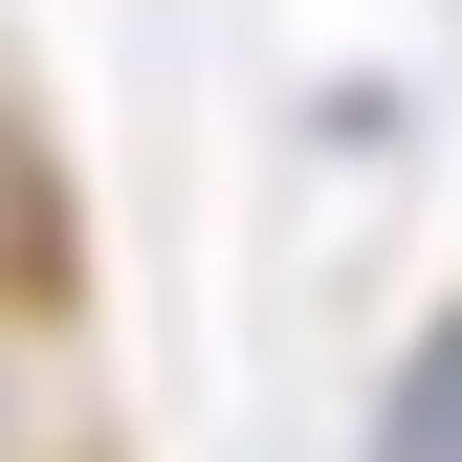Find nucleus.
<instances>
[{"label": "nucleus", "instance_id": "f257e3e1", "mask_svg": "<svg viewBox=\"0 0 462 462\" xmlns=\"http://www.w3.org/2000/svg\"><path fill=\"white\" fill-rule=\"evenodd\" d=\"M374 462H462V286H440V330H419L396 396H374Z\"/></svg>", "mask_w": 462, "mask_h": 462}, {"label": "nucleus", "instance_id": "f03ea898", "mask_svg": "<svg viewBox=\"0 0 462 462\" xmlns=\"http://www.w3.org/2000/svg\"><path fill=\"white\" fill-rule=\"evenodd\" d=\"M0 286H67V199H44L23 133H0Z\"/></svg>", "mask_w": 462, "mask_h": 462}, {"label": "nucleus", "instance_id": "7ed1b4c3", "mask_svg": "<svg viewBox=\"0 0 462 462\" xmlns=\"http://www.w3.org/2000/svg\"><path fill=\"white\" fill-rule=\"evenodd\" d=\"M0 462H23V353H0Z\"/></svg>", "mask_w": 462, "mask_h": 462}]
</instances>
